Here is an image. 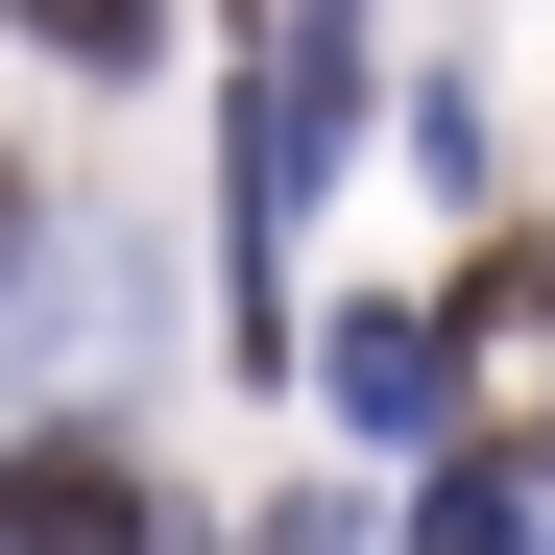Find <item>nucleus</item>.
I'll list each match as a JSON object with an SVG mask.
<instances>
[{"instance_id":"nucleus-1","label":"nucleus","mask_w":555,"mask_h":555,"mask_svg":"<svg viewBox=\"0 0 555 555\" xmlns=\"http://www.w3.org/2000/svg\"><path fill=\"white\" fill-rule=\"evenodd\" d=\"M0 555H169V483L121 435H0Z\"/></svg>"},{"instance_id":"nucleus-4","label":"nucleus","mask_w":555,"mask_h":555,"mask_svg":"<svg viewBox=\"0 0 555 555\" xmlns=\"http://www.w3.org/2000/svg\"><path fill=\"white\" fill-rule=\"evenodd\" d=\"M435 338H483V362H555V242H483V266H459V314Z\"/></svg>"},{"instance_id":"nucleus-2","label":"nucleus","mask_w":555,"mask_h":555,"mask_svg":"<svg viewBox=\"0 0 555 555\" xmlns=\"http://www.w3.org/2000/svg\"><path fill=\"white\" fill-rule=\"evenodd\" d=\"M314 387H338L362 435H459V338H435V314H338V338H314Z\"/></svg>"},{"instance_id":"nucleus-6","label":"nucleus","mask_w":555,"mask_h":555,"mask_svg":"<svg viewBox=\"0 0 555 555\" xmlns=\"http://www.w3.org/2000/svg\"><path fill=\"white\" fill-rule=\"evenodd\" d=\"M25 242H49V194H25V145H0V291H25Z\"/></svg>"},{"instance_id":"nucleus-5","label":"nucleus","mask_w":555,"mask_h":555,"mask_svg":"<svg viewBox=\"0 0 555 555\" xmlns=\"http://www.w3.org/2000/svg\"><path fill=\"white\" fill-rule=\"evenodd\" d=\"M25 25H49L73 73H145V25H169V0H25Z\"/></svg>"},{"instance_id":"nucleus-3","label":"nucleus","mask_w":555,"mask_h":555,"mask_svg":"<svg viewBox=\"0 0 555 555\" xmlns=\"http://www.w3.org/2000/svg\"><path fill=\"white\" fill-rule=\"evenodd\" d=\"M531 459H555V435H435V507H411V555H555Z\"/></svg>"}]
</instances>
